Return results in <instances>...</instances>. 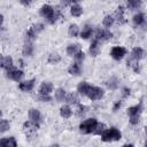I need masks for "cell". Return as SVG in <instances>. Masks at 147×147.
I'll return each instance as SVG.
<instances>
[{
    "label": "cell",
    "mask_w": 147,
    "mask_h": 147,
    "mask_svg": "<svg viewBox=\"0 0 147 147\" xmlns=\"http://www.w3.org/2000/svg\"><path fill=\"white\" fill-rule=\"evenodd\" d=\"M40 15L44 16L47 20L48 23L53 24V23H55L57 21L59 16H60V10L59 9H54V7L51 6V5H44L40 8Z\"/></svg>",
    "instance_id": "obj_1"
},
{
    "label": "cell",
    "mask_w": 147,
    "mask_h": 147,
    "mask_svg": "<svg viewBox=\"0 0 147 147\" xmlns=\"http://www.w3.org/2000/svg\"><path fill=\"white\" fill-rule=\"evenodd\" d=\"M122 138V133L116 127H110L103 131V133L101 134V140L105 142H109V141H116L119 140Z\"/></svg>",
    "instance_id": "obj_2"
},
{
    "label": "cell",
    "mask_w": 147,
    "mask_h": 147,
    "mask_svg": "<svg viewBox=\"0 0 147 147\" xmlns=\"http://www.w3.org/2000/svg\"><path fill=\"white\" fill-rule=\"evenodd\" d=\"M96 124H98V121L95 118H87V119H85L84 122H82L79 124V131L84 134L92 133L94 131Z\"/></svg>",
    "instance_id": "obj_3"
},
{
    "label": "cell",
    "mask_w": 147,
    "mask_h": 147,
    "mask_svg": "<svg viewBox=\"0 0 147 147\" xmlns=\"http://www.w3.org/2000/svg\"><path fill=\"white\" fill-rule=\"evenodd\" d=\"M86 95H87L92 101H94V100H100V99L105 95V91H103L101 87L92 86V85H91V87H90V90H88V92H87Z\"/></svg>",
    "instance_id": "obj_4"
},
{
    "label": "cell",
    "mask_w": 147,
    "mask_h": 147,
    "mask_svg": "<svg viewBox=\"0 0 147 147\" xmlns=\"http://www.w3.org/2000/svg\"><path fill=\"white\" fill-rule=\"evenodd\" d=\"M110 55H111V57L114 60L119 61V60H122L126 55V49L124 47H122V46H115V47L111 48Z\"/></svg>",
    "instance_id": "obj_5"
},
{
    "label": "cell",
    "mask_w": 147,
    "mask_h": 147,
    "mask_svg": "<svg viewBox=\"0 0 147 147\" xmlns=\"http://www.w3.org/2000/svg\"><path fill=\"white\" fill-rule=\"evenodd\" d=\"M113 38V33L107 29H99L95 33V40L96 41H105Z\"/></svg>",
    "instance_id": "obj_6"
},
{
    "label": "cell",
    "mask_w": 147,
    "mask_h": 147,
    "mask_svg": "<svg viewBox=\"0 0 147 147\" xmlns=\"http://www.w3.org/2000/svg\"><path fill=\"white\" fill-rule=\"evenodd\" d=\"M7 77L14 82H21L24 77V72L20 69H11L7 71Z\"/></svg>",
    "instance_id": "obj_7"
},
{
    "label": "cell",
    "mask_w": 147,
    "mask_h": 147,
    "mask_svg": "<svg viewBox=\"0 0 147 147\" xmlns=\"http://www.w3.org/2000/svg\"><path fill=\"white\" fill-rule=\"evenodd\" d=\"M53 84L51 82H42L39 87V94L40 95H49L53 92Z\"/></svg>",
    "instance_id": "obj_8"
},
{
    "label": "cell",
    "mask_w": 147,
    "mask_h": 147,
    "mask_svg": "<svg viewBox=\"0 0 147 147\" xmlns=\"http://www.w3.org/2000/svg\"><path fill=\"white\" fill-rule=\"evenodd\" d=\"M29 118H30L31 122L39 124V123L41 122V118H42V117H41V114H40V111H39L38 109L31 108V109L29 110Z\"/></svg>",
    "instance_id": "obj_9"
},
{
    "label": "cell",
    "mask_w": 147,
    "mask_h": 147,
    "mask_svg": "<svg viewBox=\"0 0 147 147\" xmlns=\"http://www.w3.org/2000/svg\"><path fill=\"white\" fill-rule=\"evenodd\" d=\"M145 56V52L141 47H134L131 52V61L133 60L134 62H138L139 60H141Z\"/></svg>",
    "instance_id": "obj_10"
},
{
    "label": "cell",
    "mask_w": 147,
    "mask_h": 147,
    "mask_svg": "<svg viewBox=\"0 0 147 147\" xmlns=\"http://www.w3.org/2000/svg\"><path fill=\"white\" fill-rule=\"evenodd\" d=\"M34 79H29V80H24V82H21L18 87L21 91L23 92H30L32 91V88L34 87Z\"/></svg>",
    "instance_id": "obj_11"
},
{
    "label": "cell",
    "mask_w": 147,
    "mask_h": 147,
    "mask_svg": "<svg viewBox=\"0 0 147 147\" xmlns=\"http://www.w3.org/2000/svg\"><path fill=\"white\" fill-rule=\"evenodd\" d=\"M124 11H125V8H124L123 6L117 7V9H116V11H115V17H114V21L116 20L118 24H123V23H125Z\"/></svg>",
    "instance_id": "obj_12"
},
{
    "label": "cell",
    "mask_w": 147,
    "mask_h": 147,
    "mask_svg": "<svg viewBox=\"0 0 147 147\" xmlns=\"http://www.w3.org/2000/svg\"><path fill=\"white\" fill-rule=\"evenodd\" d=\"M16 146H17V142L14 137L0 139V147H16Z\"/></svg>",
    "instance_id": "obj_13"
},
{
    "label": "cell",
    "mask_w": 147,
    "mask_h": 147,
    "mask_svg": "<svg viewBox=\"0 0 147 147\" xmlns=\"http://www.w3.org/2000/svg\"><path fill=\"white\" fill-rule=\"evenodd\" d=\"M91 85L87 83V82H80L77 86V92L80 94V95H86L88 90H90Z\"/></svg>",
    "instance_id": "obj_14"
},
{
    "label": "cell",
    "mask_w": 147,
    "mask_h": 147,
    "mask_svg": "<svg viewBox=\"0 0 147 147\" xmlns=\"http://www.w3.org/2000/svg\"><path fill=\"white\" fill-rule=\"evenodd\" d=\"M141 111H142V106H141V103L136 105V106H132V107H130V108L127 109L129 116H140Z\"/></svg>",
    "instance_id": "obj_15"
},
{
    "label": "cell",
    "mask_w": 147,
    "mask_h": 147,
    "mask_svg": "<svg viewBox=\"0 0 147 147\" xmlns=\"http://www.w3.org/2000/svg\"><path fill=\"white\" fill-rule=\"evenodd\" d=\"M23 55L24 56H31L33 54V45H32V41H25L24 46H23V51H22Z\"/></svg>",
    "instance_id": "obj_16"
},
{
    "label": "cell",
    "mask_w": 147,
    "mask_h": 147,
    "mask_svg": "<svg viewBox=\"0 0 147 147\" xmlns=\"http://www.w3.org/2000/svg\"><path fill=\"white\" fill-rule=\"evenodd\" d=\"M68 72L70 75H72V76H79L80 72H82V68H80L79 63H76L75 62V63L70 64V67L68 68Z\"/></svg>",
    "instance_id": "obj_17"
},
{
    "label": "cell",
    "mask_w": 147,
    "mask_h": 147,
    "mask_svg": "<svg viewBox=\"0 0 147 147\" xmlns=\"http://www.w3.org/2000/svg\"><path fill=\"white\" fill-rule=\"evenodd\" d=\"M70 14H71L72 16H75V17L80 16V15L83 14V8H82V6H80L79 3H77V2H75V3L71 6V8H70Z\"/></svg>",
    "instance_id": "obj_18"
},
{
    "label": "cell",
    "mask_w": 147,
    "mask_h": 147,
    "mask_svg": "<svg viewBox=\"0 0 147 147\" xmlns=\"http://www.w3.org/2000/svg\"><path fill=\"white\" fill-rule=\"evenodd\" d=\"M79 51H82L79 44H70V45L67 47V54H68L69 56H74V55H75L76 53H78Z\"/></svg>",
    "instance_id": "obj_19"
},
{
    "label": "cell",
    "mask_w": 147,
    "mask_h": 147,
    "mask_svg": "<svg viewBox=\"0 0 147 147\" xmlns=\"http://www.w3.org/2000/svg\"><path fill=\"white\" fill-rule=\"evenodd\" d=\"M90 53L92 56H96L99 53H100V45H99V41H96L95 39L91 42V46H90Z\"/></svg>",
    "instance_id": "obj_20"
},
{
    "label": "cell",
    "mask_w": 147,
    "mask_h": 147,
    "mask_svg": "<svg viewBox=\"0 0 147 147\" xmlns=\"http://www.w3.org/2000/svg\"><path fill=\"white\" fill-rule=\"evenodd\" d=\"M60 115H61V117H63V118H69V117H71V115H72V110H71V108L69 107V106H62L61 108H60Z\"/></svg>",
    "instance_id": "obj_21"
},
{
    "label": "cell",
    "mask_w": 147,
    "mask_h": 147,
    "mask_svg": "<svg viewBox=\"0 0 147 147\" xmlns=\"http://www.w3.org/2000/svg\"><path fill=\"white\" fill-rule=\"evenodd\" d=\"M92 32H93L92 26H91V25H85V26L83 28L82 32H80V38L87 39V38H90V37L92 36Z\"/></svg>",
    "instance_id": "obj_22"
},
{
    "label": "cell",
    "mask_w": 147,
    "mask_h": 147,
    "mask_svg": "<svg viewBox=\"0 0 147 147\" xmlns=\"http://www.w3.org/2000/svg\"><path fill=\"white\" fill-rule=\"evenodd\" d=\"M68 34H69V37H71V38L77 37V36L79 34V28H78V25H77V24H71V25L69 26V29H68Z\"/></svg>",
    "instance_id": "obj_23"
},
{
    "label": "cell",
    "mask_w": 147,
    "mask_h": 147,
    "mask_svg": "<svg viewBox=\"0 0 147 147\" xmlns=\"http://www.w3.org/2000/svg\"><path fill=\"white\" fill-rule=\"evenodd\" d=\"M3 68L6 69V71H9V70L14 69V62H13V57L11 56H5Z\"/></svg>",
    "instance_id": "obj_24"
},
{
    "label": "cell",
    "mask_w": 147,
    "mask_h": 147,
    "mask_svg": "<svg viewBox=\"0 0 147 147\" xmlns=\"http://www.w3.org/2000/svg\"><path fill=\"white\" fill-rule=\"evenodd\" d=\"M133 23L136 25H142L145 23V15L142 13H138L133 16Z\"/></svg>",
    "instance_id": "obj_25"
},
{
    "label": "cell",
    "mask_w": 147,
    "mask_h": 147,
    "mask_svg": "<svg viewBox=\"0 0 147 147\" xmlns=\"http://www.w3.org/2000/svg\"><path fill=\"white\" fill-rule=\"evenodd\" d=\"M60 61H61V56H60L57 53H52V54H49L48 60H47V62H48L49 64H56V63H59Z\"/></svg>",
    "instance_id": "obj_26"
},
{
    "label": "cell",
    "mask_w": 147,
    "mask_h": 147,
    "mask_svg": "<svg viewBox=\"0 0 147 147\" xmlns=\"http://www.w3.org/2000/svg\"><path fill=\"white\" fill-rule=\"evenodd\" d=\"M65 91L63 90V88H57L56 91H55V100L56 101H59V102H61V101H63L64 100V98H65Z\"/></svg>",
    "instance_id": "obj_27"
},
{
    "label": "cell",
    "mask_w": 147,
    "mask_h": 147,
    "mask_svg": "<svg viewBox=\"0 0 147 147\" xmlns=\"http://www.w3.org/2000/svg\"><path fill=\"white\" fill-rule=\"evenodd\" d=\"M23 126H24V129H25V130H28V131H36V130H38V129H39V124L33 123V122H31V121L25 122Z\"/></svg>",
    "instance_id": "obj_28"
},
{
    "label": "cell",
    "mask_w": 147,
    "mask_h": 147,
    "mask_svg": "<svg viewBox=\"0 0 147 147\" xmlns=\"http://www.w3.org/2000/svg\"><path fill=\"white\" fill-rule=\"evenodd\" d=\"M141 3L142 2L140 0H129L126 6H127L129 9H137V8H139L141 6Z\"/></svg>",
    "instance_id": "obj_29"
},
{
    "label": "cell",
    "mask_w": 147,
    "mask_h": 147,
    "mask_svg": "<svg viewBox=\"0 0 147 147\" xmlns=\"http://www.w3.org/2000/svg\"><path fill=\"white\" fill-rule=\"evenodd\" d=\"M64 100H65L68 103H71V105L78 102V98H77V95H76L75 93H68V94H65Z\"/></svg>",
    "instance_id": "obj_30"
},
{
    "label": "cell",
    "mask_w": 147,
    "mask_h": 147,
    "mask_svg": "<svg viewBox=\"0 0 147 147\" xmlns=\"http://www.w3.org/2000/svg\"><path fill=\"white\" fill-rule=\"evenodd\" d=\"M114 16H111V15H107V16H105V18H103V21H102V24L106 26V28H110L113 24H114Z\"/></svg>",
    "instance_id": "obj_31"
},
{
    "label": "cell",
    "mask_w": 147,
    "mask_h": 147,
    "mask_svg": "<svg viewBox=\"0 0 147 147\" xmlns=\"http://www.w3.org/2000/svg\"><path fill=\"white\" fill-rule=\"evenodd\" d=\"M10 127V124L7 119H0V133H3L6 131H8Z\"/></svg>",
    "instance_id": "obj_32"
},
{
    "label": "cell",
    "mask_w": 147,
    "mask_h": 147,
    "mask_svg": "<svg viewBox=\"0 0 147 147\" xmlns=\"http://www.w3.org/2000/svg\"><path fill=\"white\" fill-rule=\"evenodd\" d=\"M105 130H106V125L103 123H98L96 126H95V129H94V131H93V133H95V134H102Z\"/></svg>",
    "instance_id": "obj_33"
},
{
    "label": "cell",
    "mask_w": 147,
    "mask_h": 147,
    "mask_svg": "<svg viewBox=\"0 0 147 147\" xmlns=\"http://www.w3.org/2000/svg\"><path fill=\"white\" fill-rule=\"evenodd\" d=\"M74 57H75V60H76V63H79V62H83V61H84L85 54H84L83 51H79L78 53H76V54L74 55Z\"/></svg>",
    "instance_id": "obj_34"
},
{
    "label": "cell",
    "mask_w": 147,
    "mask_h": 147,
    "mask_svg": "<svg viewBox=\"0 0 147 147\" xmlns=\"http://www.w3.org/2000/svg\"><path fill=\"white\" fill-rule=\"evenodd\" d=\"M106 84H107V86H108L109 88H111V90H115V88L118 86V83H117V79H116V78H110Z\"/></svg>",
    "instance_id": "obj_35"
},
{
    "label": "cell",
    "mask_w": 147,
    "mask_h": 147,
    "mask_svg": "<svg viewBox=\"0 0 147 147\" xmlns=\"http://www.w3.org/2000/svg\"><path fill=\"white\" fill-rule=\"evenodd\" d=\"M32 28H33V30L36 31V33L38 34L39 32H41V31L44 30V24H42V23H37V24L32 25Z\"/></svg>",
    "instance_id": "obj_36"
},
{
    "label": "cell",
    "mask_w": 147,
    "mask_h": 147,
    "mask_svg": "<svg viewBox=\"0 0 147 147\" xmlns=\"http://www.w3.org/2000/svg\"><path fill=\"white\" fill-rule=\"evenodd\" d=\"M140 121V116H130V123L132 125H137Z\"/></svg>",
    "instance_id": "obj_37"
},
{
    "label": "cell",
    "mask_w": 147,
    "mask_h": 147,
    "mask_svg": "<svg viewBox=\"0 0 147 147\" xmlns=\"http://www.w3.org/2000/svg\"><path fill=\"white\" fill-rule=\"evenodd\" d=\"M38 99H39V100H41V101H44V102L52 101V98H51L49 95H39V96H38Z\"/></svg>",
    "instance_id": "obj_38"
},
{
    "label": "cell",
    "mask_w": 147,
    "mask_h": 147,
    "mask_svg": "<svg viewBox=\"0 0 147 147\" xmlns=\"http://www.w3.org/2000/svg\"><path fill=\"white\" fill-rule=\"evenodd\" d=\"M85 109H86V107H85V106L79 105V106H78V111H77V114H78L79 116L84 115V114H85Z\"/></svg>",
    "instance_id": "obj_39"
},
{
    "label": "cell",
    "mask_w": 147,
    "mask_h": 147,
    "mask_svg": "<svg viewBox=\"0 0 147 147\" xmlns=\"http://www.w3.org/2000/svg\"><path fill=\"white\" fill-rule=\"evenodd\" d=\"M121 105H122V102H121V101H117V102L115 103L114 108H113V109H114V111H116V110H117V109H118V108L121 107Z\"/></svg>",
    "instance_id": "obj_40"
},
{
    "label": "cell",
    "mask_w": 147,
    "mask_h": 147,
    "mask_svg": "<svg viewBox=\"0 0 147 147\" xmlns=\"http://www.w3.org/2000/svg\"><path fill=\"white\" fill-rule=\"evenodd\" d=\"M3 61H5V56L0 54V68H3Z\"/></svg>",
    "instance_id": "obj_41"
},
{
    "label": "cell",
    "mask_w": 147,
    "mask_h": 147,
    "mask_svg": "<svg viewBox=\"0 0 147 147\" xmlns=\"http://www.w3.org/2000/svg\"><path fill=\"white\" fill-rule=\"evenodd\" d=\"M2 23H3V16L0 14V28H1V25H2Z\"/></svg>",
    "instance_id": "obj_42"
},
{
    "label": "cell",
    "mask_w": 147,
    "mask_h": 147,
    "mask_svg": "<svg viewBox=\"0 0 147 147\" xmlns=\"http://www.w3.org/2000/svg\"><path fill=\"white\" fill-rule=\"evenodd\" d=\"M47 147H60L57 144H53V145H49V146H47Z\"/></svg>",
    "instance_id": "obj_43"
},
{
    "label": "cell",
    "mask_w": 147,
    "mask_h": 147,
    "mask_svg": "<svg viewBox=\"0 0 147 147\" xmlns=\"http://www.w3.org/2000/svg\"><path fill=\"white\" fill-rule=\"evenodd\" d=\"M122 147H133V145H132V144H127V145H124V146H122Z\"/></svg>",
    "instance_id": "obj_44"
}]
</instances>
